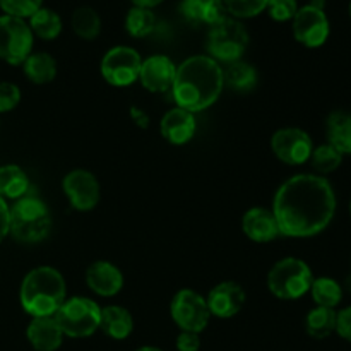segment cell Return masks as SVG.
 <instances>
[{
	"label": "cell",
	"instance_id": "26",
	"mask_svg": "<svg viewBox=\"0 0 351 351\" xmlns=\"http://www.w3.org/2000/svg\"><path fill=\"white\" fill-rule=\"evenodd\" d=\"M29 27L34 36L45 41H51L62 33V19L55 10L41 7L29 17Z\"/></svg>",
	"mask_w": 351,
	"mask_h": 351
},
{
	"label": "cell",
	"instance_id": "27",
	"mask_svg": "<svg viewBox=\"0 0 351 351\" xmlns=\"http://www.w3.org/2000/svg\"><path fill=\"white\" fill-rule=\"evenodd\" d=\"M72 29L82 40H96L101 33V19L93 7H77L72 14Z\"/></svg>",
	"mask_w": 351,
	"mask_h": 351
},
{
	"label": "cell",
	"instance_id": "31",
	"mask_svg": "<svg viewBox=\"0 0 351 351\" xmlns=\"http://www.w3.org/2000/svg\"><path fill=\"white\" fill-rule=\"evenodd\" d=\"M226 12L235 19H249L259 16L267 7V0H223Z\"/></svg>",
	"mask_w": 351,
	"mask_h": 351
},
{
	"label": "cell",
	"instance_id": "43",
	"mask_svg": "<svg viewBox=\"0 0 351 351\" xmlns=\"http://www.w3.org/2000/svg\"><path fill=\"white\" fill-rule=\"evenodd\" d=\"M350 211H351V202H350Z\"/></svg>",
	"mask_w": 351,
	"mask_h": 351
},
{
	"label": "cell",
	"instance_id": "32",
	"mask_svg": "<svg viewBox=\"0 0 351 351\" xmlns=\"http://www.w3.org/2000/svg\"><path fill=\"white\" fill-rule=\"evenodd\" d=\"M43 0H0V9L7 16L19 17V19H29L38 9H41Z\"/></svg>",
	"mask_w": 351,
	"mask_h": 351
},
{
	"label": "cell",
	"instance_id": "1",
	"mask_svg": "<svg viewBox=\"0 0 351 351\" xmlns=\"http://www.w3.org/2000/svg\"><path fill=\"white\" fill-rule=\"evenodd\" d=\"M280 233L308 239L324 232L336 213V194L324 177L300 173L288 178L273 201Z\"/></svg>",
	"mask_w": 351,
	"mask_h": 351
},
{
	"label": "cell",
	"instance_id": "23",
	"mask_svg": "<svg viewBox=\"0 0 351 351\" xmlns=\"http://www.w3.org/2000/svg\"><path fill=\"white\" fill-rule=\"evenodd\" d=\"M24 74L34 84H48L57 77V60L45 51L31 53L23 64Z\"/></svg>",
	"mask_w": 351,
	"mask_h": 351
},
{
	"label": "cell",
	"instance_id": "35",
	"mask_svg": "<svg viewBox=\"0 0 351 351\" xmlns=\"http://www.w3.org/2000/svg\"><path fill=\"white\" fill-rule=\"evenodd\" d=\"M178 10L187 23L202 24V0H182Z\"/></svg>",
	"mask_w": 351,
	"mask_h": 351
},
{
	"label": "cell",
	"instance_id": "24",
	"mask_svg": "<svg viewBox=\"0 0 351 351\" xmlns=\"http://www.w3.org/2000/svg\"><path fill=\"white\" fill-rule=\"evenodd\" d=\"M27 189H29V178L23 168L17 165L0 167V197L17 201L27 194Z\"/></svg>",
	"mask_w": 351,
	"mask_h": 351
},
{
	"label": "cell",
	"instance_id": "30",
	"mask_svg": "<svg viewBox=\"0 0 351 351\" xmlns=\"http://www.w3.org/2000/svg\"><path fill=\"white\" fill-rule=\"evenodd\" d=\"M341 161L343 154L339 153L336 147H332L329 143L314 147V151H312L311 154L312 168L321 175H328L332 173L335 170H338Z\"/></svg>",
	"mask_w": 351,
	"mask_h": 351
},
{
	"label": "cell",
	"instance_id": "17",
	"mask_svg": "<svg viewBox=\"0 0 351 351\" xmlns=\"http://www.w3.org/2000/svg\"><path fill=\"white\" fill-rule=\"evenodd\" d=\"M161 136L175 146H182L192 141L197 130V122H195L194 113L187 112L184 108H171L165 113L160 123Z\"/></svg>",
	"mask_w": 351,
	"mask_h": 351
},
{
	"label": "cell",
	"instance_id": "39",
	"mask_svg": "<svg viewBox=\"0 0 351 351\" xmlns=\"http://www.w3.org/2000/svg\"><path fill=\"white\" fill-rule=\"evenodd\" d=\"M130 115H132L134 122H136L139 127H143V129L144 127L149 125V117H147L144 112H141L139 108H136V106H132V110H130Z\"/></svg>",
	"mask_w": 351,
	"mask_h": 351
},
{
	"label": "cell",
	"instance_id": "29",
	"mask_svg": "<svg viewBox=\"0 0 351 351\" xmlns=\"http://www.w3.org/2000/svg\"><path fill=\"white\" fill-rule=\"evenodd\" d=\"M156 27V16L151 9L144 7H136L127 12L125 17V29L132 38H146Z\"/></svg>",
	"mask_w": 351,
	"mask_h": 351
},
{
	"label": "cell",
	"instance_id": "9",
	"mask_svg": "<svg viewBox=\"0 0 351 351\" xmlns=\"http://www.w3.org/2000/svg\"><path fill=\"white\" fill-rule=\"evenodd\" d=\"M34 34L29 24L14 16H0V58L10 65H23L33 53Z\"/></svg>",
	"mask_w": 351,
	"mask_h": 351
},
{
	"label": "cell",
	"instance_id": "38",
	"mask_svg": "<svg viewBox=\"0 0 351 351\" xmlns=\"http://www.w3.org/2000/svg\"><path fill=\"white\" fill-rule=\"evenodd\" d=\"M9 223H10V208L5 199L0 197V242L9 235Z\"/></svg>",
	"mask_w": 351,
	"mask_h": 351
},
{
	"label": "cell",
	"instance_id": "14",
	"mask_svg": "<svg viewBox=\"0 0 351 351\" xmlns=\"http://www.w3.org/2000/svg\"><path fill=\"white\" fill-rule=\"evenodd\" d=\"M177 75V65L167 55H153L143 60L139 81L147 91L167 93L171 91Z\"/></svg>",
	"mask_w": 351,
	"mask_h": 351
},
{
	"label": "cell",
	"instance_id": "40",
	"mask_svg": "<svg viewBox=\"0 0 351 351\" xmlns=\"http://www.w3.org/2000/svg\"><path fill=\"white\" fill-rule=\"evenodd\" d=\"M130 2H132L136 7H144V9L153 10L154 7L160 5V3L165 2V0H130Z\"/></svg>",
	"mask_w": 351,
	"mask_h": 351
},
{
	"label": "cell",
	"instance_id": "36",
	"mask_svg": "<svg viewBox=\"0 0 351 351\" xmlns=\"http://www.w3.org/2000/svg\"><path fill=\"white\" fill-rule=\"evenodd\" d=\"M336 332L346 341H351V305L336 315Z\"/></svg>",
	"mask_w": 351,
	"mask_h": 351
},
{
	"label": "cell",
	"instance_id": "4",
	"mask_svg": "<svg viewBox=\"0 0 351 351\" xmlns=\"http://www.w3.org/2000/svg\"><path fill=\"white\" fill-rule=\"evenodd\" d=\"M51 216L41 199L24 195L10 208L9 233L21 243H38L50 233Z\"/></svg>",
	"mask_w": 351,
	"mask_h": 351
},
{
	"label": "cell",
	"instance_id": "13",
	"mask_svg": "<svg viewBox=\"0 0 351 351\" xmlns=\"http://www.w3.org/2000/svg\"><path fill=\"white\" fill-rule=\"evenodd\" d=\"M62 191L77 211H91L99 202V184L88 170H72L62 180Z\"/></svg>",
	"mask_w": 351,
	"mask_h": 351
},
{
	"label": "cell",
	"instance_id": "34",
	"mask_svg": "<svg viewBox=\"0 0 351 351\" xmlns=\"http://www.w3.org/2000/svg\"><path fill=\"white\" fill-rule=\"evenodd\" d=\"M21 101V89L12 82H0V113L12 112Z\"/></svg>",
	"mask_w": 351,
	"mask_h": 351
},
{
	"label": "cell",
	"instance_id": "41",
	"mask_svg": "<svg viewBox=\"0 0 351 351\" xmlns=\"http://www.w3.org/2000/svg\"><path fill=\"white\" fill-rule=\"evenodd\" d=\"M136 351H161L160 348H154V346H143V348L136 350Z\"/></svg>",
	"mask_w": 351,
	"mask_h": 351
},
{
	"label": "cell",
	"instance_id": "8",
	"mask_svg": "<svg viewBox=\"0 0 351 351\" xmlns=\"http://www.w3.org/2000/svg\"><path fill=\"white\" fill-rule=\"evenodd\" d=\"M324 5L326 0H311L307 5L298 7L297 14L291 19L295 40L304 47L319 48L328 41L331 26Z\"/></svg>",
	"mask_w": 351,
	"mask_h": 351
},
{
	"label": "cell",
	"instance_id": "19",
	"mask_svg": "<svg viewBox=\"0 0 351 351\" xmlns=\"http://www.w3.org/2000/svg\"><path fill=\"white\" fill-rule=\"evenodd\" d=\"M26 336L27 341L36 351H57L64 339V332L53 315L33 317V321L27 326Z\"/></svg>",
	"mask_w": 351,
	"mask_h": 351
},
{
	"label": "cell",
	"instance_id": "3",
	"mask_svg": "<svg viewBox=\"0 0 351 351\" xmlns=\"http://www.w3.org/2000/svg\"><path fill=\"white\" fill-rule=\"evenodd\" d=\"M64 276L51 266L31 269L21 283L19 300L31 317H50L67 300Z\"/></svg>",
	"mask_w": 351,
	"mask_h": 351
},
{
	"label": "cell",
	"instance_id": "33",
	"mask_svg": "<svg viewBox=\"0 0 351 351\" xmlns=\"http://www.w3.org/2000/svg\"><path fill=\"white\" fill-rule=\"evenodd\" d=\"M266 10L269 12L271 19L276 23H287L295 17L298 10L297 0H267Z\"/></svg>",
	"mask_w": 351,
	"mask_h": 351
},
{
	"label": "cell",
	"instance_id": "22",
	"mask_svg": "<svg viewBox=\"0 0 351 351\" xmlns=\"http://www.w3.org/2000/svg\"><path fill=\"white\" fill-rule=\"evenodd\" d=\"M223 79L226 88L233 89L235 93H250L257 86L259 74L249 62L237 60L228 64V67L223 71Z\"/></svg>",
	"mask_w": 351,
	"mask_h": 351
},
{
	"label": "cell",
	"instance_id": "10",
	"mask_svg": "<svg viewBox=\"0 0 351 351\" xmlns=\"http://www.w3.org/2000/svg\"><path fill=\"white\" fill-rule=\"evenodd\" d=\"M141 58L139 51L130 47H113L106 51L99 64L103 79L115 88H127L139 81Z\"/></svg>",
	"mask_w": 351,
	"mask_h": 351
},
{
	"label": "cell",
	"instance_id": "2",
	"mask_svg": "<svg viewBox=\"0 0 351 351\" xmlns=\"http://www.w3.org/2000/svg\"><path fill=\"white\" fill-rule=\"evenodd\" d=\"M223 88L221 65L209 55H194L177 67L171 95L178 108L197 113L209 108L219 98Z\"/></svg>",
	"mask_w": 351,
	"mask_h": 351
},
{
	"label": "cell",
	"instance_id": "28",
	"mask_svg": "<svg viewBox=\"0 0 351 351\" xmlns=\"http://www.w3.org/2000/svg\"><path fill=\"white\" fill-rule=\"evenodd\" d=\"M311 293L317 307H328L335 308L336 305L341 304L343 300V288L332 278H317L312 281Z\"/></svg>",
	"mask_w": 351,
	"mask_h": 351
},
{
	"label": "cell",
	"instance_id": "6",
	"mask_svg": "<svg viewBox=\"0 0 351 351\" xmlns=\"http://www.w3.org/2000/svg\"><path fill=\"white\" fill-rule=\"evenodd\" d=\"M53 317L65 336L88 338L99 329L101 307L88 297H74L65 300Z\"/></svg>",
	"mask_w": 351,
	"mask_h": 351
},
{
	"label": "cell",
	"instance_id": "25",
	"mask_svg": "<svg viewBox=\"0 0 351 351\" xmlns=\"http://www.w3.org/2000/svg\"><path fill=\"white\" fill-rule=\"evenodd\" d=\"M336 315L335 308L315 307L312 308L305 319V329L308 336L315 339H324L336 331Z\"/></svg>",
	"mask_w": 351,
	"mask_h": 351
},
{
	"label": "cell",
	"instance_id": "42",
	"mask_svg": "<svg viewBox=\"0 0 351 351\" xmlns=\"http://www.w3.org/2000/svg\"><path fill=\"white\" fill-rule=\"evenodd\" d=\"M350 17H351V3H350Z\"/></svg>",
	"mask_w": 351,
	"mask_h": 351
},
{
	"label": "cell",
	"instance_id": "37",
	"mask_svg": "<svg viewBox=\"0 0 351 351\" xmlns=\"http://www.w3.org/2000/svg\"><path fill=\"white\" fill-rule=\"evenodd\" d=\"M201 348V338L197 332L182 331L177 338V350L178 351H199Z\"/></svg>",
	"mask_w": 351,
	"mask_h": 351
},
{
	"label": "cell",
	"instance_id": "15",
	"mask_svg": "<svg viewBox=\"0 0 351 351\" xmlns=\"http://www.w3.org/2000/svg\"><path fill=\"white\" fill-rule=\"evenodd\" d=\"M245 290L235 281H223L216 285L206 298L211 315L219 319H230L239 314L245 305Z\"/></svg>",
	"mask_w": 351,
	"mask_h": 351
},
{
	"label": "cell",
	"instance_id": "7",
	"mask_svg": "<svg viewBox=\"0 0 351 351\" xmlns=\"http://www.w3.org/2000/svg\"><path fill=\"white\" fill-rule=\"evenodd\" d=\"M247 47H249V33L240 21L226 17L221 23L209 27L206 48L209 57L215 58L216 62L233 64L242 58Z\"/></svg>",
	"mask_w": 351,
	"mask_h": 351
},
{
	"label": "cell",
	"instance_id": "18",
	"mask_svg": "<svg viewBox=\"0 0 351 351\" xmlns=\"http://www.w3.org/2000/svg\"><path fill=\"white\" fill-rule=\"evenodd\" d=\"M242 230L252 242L257 243H267L281 235L273 209L259 208V206L249 209L243 215Z\"/></svg>",
	"mask_w": 351,
	"mask_h": 351
},
{
	"label": "cell",
	"instance_id": "12",
	"mask_svg": "<svg viewBox=\"0 0 351 351\" xmlns=\"http://www.w3.org/2000/svg\"><path fill=\"white\" fill-rule=\"evenodd\" d=\"M271 149L276 154L278 160L295 167V165H304L311 160L314 144L305 130L287 127V129L276 130L271 137Z\"/></svg>",
	"mask_w": 351,
	"mask_h": 351
},
{
	"label": "cell",
	"instance_id": "11",
	"mask_svg": "<svg viewBox=\"0 0 351 351\" xmlns=\"http://www.w3.org/2000/svg\"><path fill=\"white\" fill-rule=\"evenodd\" d=\"M170 314L175 324L182 331L202 332L209 324L211 312H209L208 302L202 295L194 290H180L173 297L170 305Z\"/></svg>",
	"mask_w": 351,
	"mask_h": 351
},
{
	"label": "cell",
	"instance_id": "16",
	"mask_svg": "<svg viewBox=\"0 0 351 351\" xmlns=\"http://www.w3.org/2000/svg\"><path fill=\"white\" fill-rule=\"evenodd\" d=\"M86 283L99 297H115L123 288V274L108 261H96L86 271Z\"/></svg>",
	"mask_w": 351,
	"mask_h": 351
},
{
	"label": "cell",
	"instance_id": "21",
	"mask_svg": "<svg viewBox=\"0 0 351 351\" xmlns=\"http://www.w3.org/2000/svg\"><path fill=\"white\" fill-rule=\"evenodd\" d=\"M328 143L345 154H351V113L332 112L326 122Z\"/></svg>",
	"mask_w": 351,
	"mask_h": 351
},
{
	"label": "cell",
	"instance_id": "5",
	"mask_svg": "<svg viewBox=\"0 0 351 351\" xmlns=\"http://www.w3.org/2000/svg\"><path fill=\"white\" fill-rule=\"evenodd\" d=\"M312 269L307 263L297 257L278 261L267 273V288L280 300H298L311 291Z\"/></svg>",
	"mask_w": 351,
	"mask_h": 351
},
{
	"label": "cell",
	"instance_id": "20",
	"mask_svg": "<svg viewBox=\"0 0 351 351\" xmlns=\"http://www.w3.org/2000/svg\"><path fill=\"white\" fill-rule=\"evenodd\" d=\"M99 329L112 339H127L134 331V319L125 307L108 305L101 308Z\"/></svg>",
	"mask_w": 351,
	"mask_h": 351
}]
</instances>
